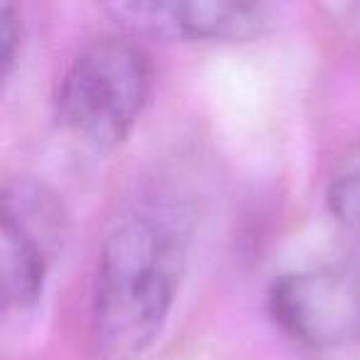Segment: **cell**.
Masks as SVG:
<instances>
[{
    "instance_id": "6da1fadb",
    "label": "cell",
    "mask_w": 360,
    "mask_h": 360,
    "mask_svg": "<svg viewBox=\"0 0 360 360\" xmlns=\"http://www.w3.org/2000/svg\"><path fill=\"white\" fill-rule=\"evenodd\" d=\"M186 266L180 237L155 217H134L104 242L94 281V338L111 360L141 355L163 330Z\"/></svg>"
},
{
    "instance_id": "3957f363",
    "label": "cell",
    "mask_w": 360,
    "mask_h": 360,
    "mask_svg": "<svg viewBox=\"0 0 360 360\" xmlns=\"http://www.w3.org/2000/svg\"><path fill=\"white\" fill-rule=\"evenodd\" d=\"M271 314L291 335L314 348L360 338V276L319 269L286 274L271 286Z\"/></svg>"
},
{
    "instance_id": "5b68a950",
    "label": "cell",
    "mask_w": 360,
    "mask_h": 360,
    "mask_svg": "<svg viewBox=\"0 0 360 360\" xmlns=\"http://www.w3.org/2000/svg\"><path fill=\"white\" fill-rule=\"evenodd\" d=\"M55 252L35 235L18 225L13 217L3 215L0 222V274L6 304L27 309L42 294L47 266Z\"/></svg>"
},
{
    "instance_id": "8992f818",
    "label": "cell",
    "mask_w": 360,
    "mask_h": 360,
    "mask_svg": "<svg viewBox=\"0 0 360 360\" xmlns=\"http://www.w3.org/2000/svg\"><path fill=\"white\" fill-rule=\"evenodd\" d=\"M328 210L345 230L360 235V158L350 160L340 173L333 175L326 193Z\"/></svg>"
},
{
    "instance_id": "7a4b0ae2",
    "label": "cell",
    "mask_w": 360,
    "mask_h": 360,
    "mask_svg": "<svg viewBox=\"0 0 360 360\" xmlns=\"http://www.w3.org/2000/svg\"><path fill=\"white\" fill-rule=\"evenodd\" d=\"M148 91V55L124 37H99L82 47L62 75L57 119L84 146L109 150L131 134Z\"/></svg>"
},
{
    "instance_id": "52a82bcc",
    "label": "cell",
    "mask_w": 360,
    "mask_h": 360,
    "mask_svg": "<svg viewBox=\"0 0 360 360\" xmlns=\"http://www.w3.org/2000/svg\"><path fill=\"white\" fill-rule=\"evenodd\" d=\"M20 37H22V25L20 15L11 3L0 6V62H3V72L6 77L13 72L20 52Z\"/></svg>"
},
{
    "instance_id": "277c9868",
    "label": "cell",
    "mask_w": 360,
    "mask_h": 360,
    "mask_svg": "<svg viewBox=\"0 0 360 360\" xmlns=\"http://www.w3.org/2000/svg\"><path fill=\"white\" fill-rule=\"evenodd\" d=\"M106 11L131 32L188 42H245L271 22V11L262 3L230 0H139Z\"/></svg>"
}]
</instances>
